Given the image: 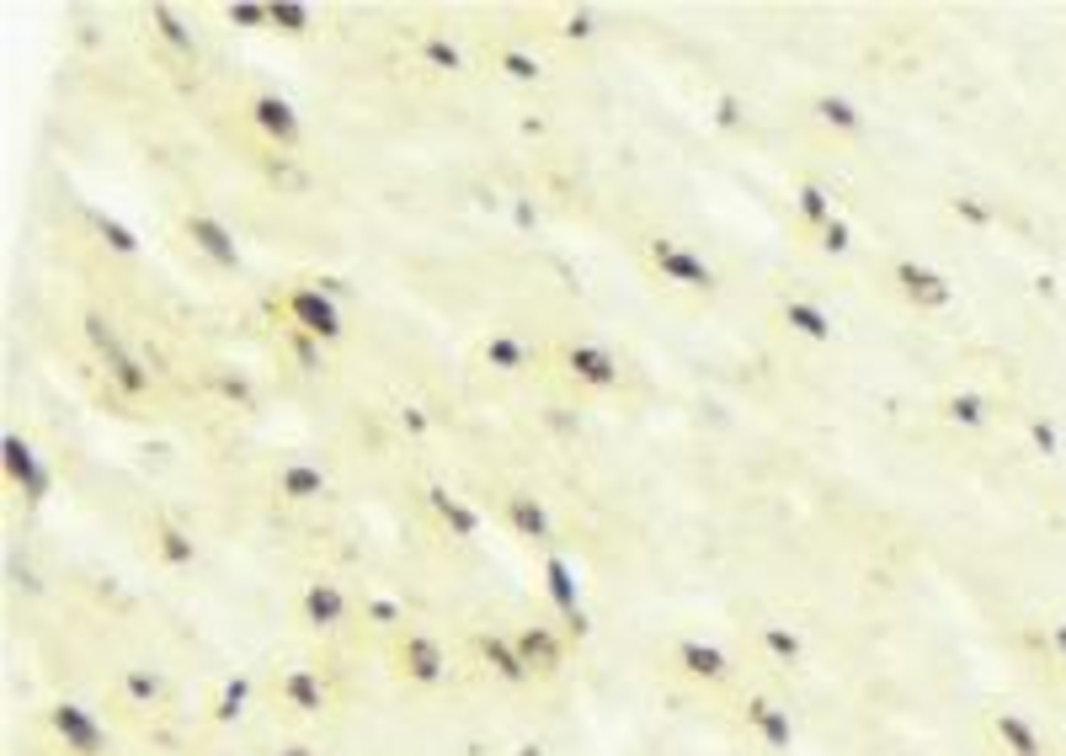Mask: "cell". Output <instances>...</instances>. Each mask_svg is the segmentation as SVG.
I'll list each match as a JSON object with an SVG mask.
<instances>
[{
    "instance_id": "27",
    "label": "cell",
    "mask_w": 1066,
    "mask_h": 756,
    "mask_svg": "<svg viewBox=\"0 0 1066 756\" xmlns=\"http://www.w3.org/2000/svg\"><path fill=\"white\" fill-rule=\"evenodd\" d=\"M683 661H688V671H699V677H720V671H726L720 656H715V650H699V645H688V650H683Z\"/></svg>"
},
{
    "instance_id": "14",
    "label": "cell",
    "mask_w": 1066,
    "mask_h": 756,
    "mask_svg": "<svg viewBox=\"0 0 1066 756\" xmlns=\"http://www.w3.org/2000/svg\"><path fill=\"white\" fill-rule=\"evenodd\" d=\"M150 28L182 54V60H198V38H192V28H187L182 17L171 11V6H150Z\"/></svg>"
},
{
    "instance_id": "4",
    "label": "cell",
    "mask_w": 1066,
    "mask_h": 756,
    "mask_svg": "<svg viewBox=\"0 0 1066 756\" xmlns=\"http://www.w3.org/2000/svg\"><path fill=\"white\" fill-rule=\"evenodd\" d=\"M283 315L294 320V331L315 336V341H336V336H341V309H336V299L320 294V288H294V294L283 299Z\"/></svg>"
},
{
    "instance_id": "24",
    "label": "cell",
    "mask_w": 1066,
    "mask_h": 756,
    "mask_svg": "<svg viewBox=\"0 0 1066 756\" xmlns=\"http://www.w3.org/2000/svg\"><path fill=\"white\" fill-rule=\"evenodd\" d=\"M816 245H822L826 256H848V245H853V230H848V219H843V213H837V219H832V224H826L822 235H816Z\"/></svg>"
},
{
    "instance_id": "18",
    "label": "cell",
    "mask_w": 1066,
    "mask_h": 756,
    "mask_svg": "<svg viewBox=\"0 0 1066 756\" xmlns=\"http://www.w3.org/2000/svg\"><path fill=\"white\" fill-rule=\"evenodd\" d=\"M998 735H1003V746L1013 756H1039V735L1024 725L1018 714H1003V720H998Z\"/></svg>"
},
{
    "instance_id": "30",
    "label": "cell",
    "mask_w": 1066,
    "mask_h": 756,
    "mask_svg": "<svg viewBox=\"0 0 1066 756\" xmlns=\"http://www.w3.org/2000/svg\"><path fill=\"white\" fill-rule=\"evenodd\" d=\"M230 22H241V28H262V22H267V6H230Z\"/></svg>"
},
{
    "instance_id": "28",
    "label": "cell",
    "mask_w": 1066,
    "mask_h": 756,
    "mask_svg": "<svg viewBox=\"0 0 1066 756\" xmlns=\"http://www.w3.org/2000/svg\"><path fill=\"white\" fill-rule=\"evenodd\" d=\"M294 358H299V368L305 373H320V341L305 331H294Z\"/></svg>"
},
{
    "instance_id": "1",
    "label": "cell",
    "mask_w": 1066,
    "mask_h": 756,
    "mask_svg": "<svg viewBox=\"0 0 1066 756\" xmlns=\"http://www.w3.org/2000/svg\"><path fill=\"white\" fill-rule=\"evenodd\" d=\"M645 262H651L656 277L672 283V288H688V294H715V288H720V273L704 262L699 251H688V245L672 241V235H656V241L645 245Z\"/></svg>"
},
{
    "instance_id": "10",
    "label": "cell",
    "mask_w": 1066,
    "mask_h": 756,
    "mask_svg": "<svg viewBox=\"0 0 1066 756\" xmlns=\"http://www.w3.org/2000/svg\"><path fill=\"white\" fill-rule=\"evenodd\" d=\"M277 496H288V501H315V496H326V475L305 464V458H294V464H283L277 469Z\"/></svg>"
},
{
    "instance_id": "16",
    "label": "cell",
    "mask_w": 1066,
    "mask_h": 756,
    "mask_svg": "<svg viewBox=\"0 0 1066 756\" xmlns=\"http://www.w3.org/2000/svg\"><path fill=\"white\" fill-rule=\"evenodd\" d=\"M992 411H998V405H992L986 394H971V390L949 394V400H944V422L949 426H986V422H992Z\"/></svg>"
},
{
    "instance_id": "29",
    "label": "cell",
    "mask_w": 1066,
    "mask_h": 756,
    "mask_svg": "<svg viewBox=\"0 0 1066 756\" xmlns=\"http://www.w3.org/2000/svg\"><path fill=\"white\" fill-rule=\"evenodd\" d=\"M160 549H166L171 560H192V544H187V533H177V528H160Z\"/></svg>"
},
{
    "instance_id": "22",
    "label": "cell",
    "mask_w": 1066,
    "mask_h": 756,
    "mask_svg": "<svg viewBox=\"0 0 1066 756\" xmlns=\"http://www.w3.org/2000/svg\"><path fill=\"white\" fill-rule=\"evenodd\" d=\"M422 60L432 64V70H448V75H454V70H464V54H458L448 38H426V43H422Z\"/></svg>"
},
{
    "instance_id": "33",
    "label": "cell",
    "mask_w": 1066,
    "mask_h": 756,
    "mask_svg": "<svg viewBox=\"0 0 1066 756\" xmlns=\"http://www.w3.org/2000/svg\"><path fill=\"white\" fill-rule=\"evenodd\" d=\"M1030 437H1035V443H1039V448H1045V454H1056V432H1051V426H1045V422H1030Z\"/></svg>"
},
{
    "instance_id": "12",
    "label": "cell",
    "mask_w": 1066,
    "mask_h": 756,
    "mask_svg": "<svg viewBox=\"0 0 1066 756\" xmlns=\"http://www.w3.org/2000/svg\"><path fill=\"white\" fill-rule=\"evenodd\" d=\"M6 475H11L17 485H28L32 496L43 490V469H38V454H32L28 437H17V432L6 437Z\"/></svg>"
},
{
    "instance_id": "17",
    "label": "cell",
    "mask_w": 1066,
    "mask_h": 756,
    "mask_svg": "<svg viewBox=\"0 0 1066 756\" xmlns=\"http://www.w3.org/2000/svg\"><path fill=\"white\" fill-rule=\"evenodd\" d=\"M426 501H432V512L443 517V528H454L458 539H475V528H481V517L469 512L458 496H448V490H426Z\"/></svg>"
},
{
    "instance_id": "19",
    "label": "cell",
    "mask_w": 1066,
    "mask_h": 756,
    "mask_svg": "<svg viewBox=\"0 0 1066 756\" xmlns=\"http://www.w3.org/2000/svg\"><path fill=\"white\" fill-rule=\"evenodd\" d=\"M309 6H294V0H273L267 6V28H277V32H288V38H299V32H309Z\"/></svg>"
},
{
    "instance_id": "8",
    "label": "cell",
    "mask_w": 1066,
    "mask_h": 756,
    "mask_svg": "<svg viewBox=\"0 0 1066 756\" xmlns=\"http://www.w3.org/2000/svg\"><path fill=\"white\" fill-rule=\"evenodd\" d=\"M811 118L822 123V128H832V134H864V113H858V102H848V96H816L811 102Z\"/></svg>"
},
{
    "instance_id": "5",
    "label": "cell",
    "mask_w": 1066,
    "mask_h": 756,
    "mask_svg": "<svg viewBox=\"0 0 1066 756\" xmlns=\"http://www.w3.org/2000/svg\"><path fill=\"white\" fill-rule=\"evenodd\" d=\"M890 283H896V294L912 304V309H949V299H954L949 277L922 267V262H896V267H890Z\"/></svg>"
},
{
    "instance_id": "11",
    "label": "cell",
    "mask_w": 1066,
    "mask_h": 756,
    "mask_svg": "<svg viewBox=\"0 0 1066 756\" xmlns=\"http://www.w3.org/2000/svg\"><path fill=\"white\" fill-rule=\"evenodd\" d=\"M794 213H800V224H805V230H816V235H822L826 224L837 219V213H832V192H826L822 182L794 187Z\"/></svg>"
},
{
    "instance_id": "3",
    "label": "cell",
    "mask_w": 1066,
    "mask_h": 756,
    "mask_svg": "<svg viewBox=\"0 0 1066 756\" xmlns=\"http://www.w3.org/2000/svg\"><path fill=\"white\" fill-rule=\"evenodd\" d=\"M245 113H251L256 134H262L267 145H277V150H299L305 123H299V113H294V102H288V96L262 92V96H251V102H245Z\"/></svg>"
},
{
    "instance_id": "21",
    "label": "cell",
    "mask_w": 1066,
    "mask_h": 756,
    "mask_svg": "<svg viewBox=\"0 0 1066 756\" xmlns=\"http://www.w3.org/2000/svg\"><path fill=\"white\" fill-rule=\"evenodd\" d=\"M96 219V230H102V241L113 245L118 256H139V235L128 230V224H118V219H107V213H92Z\"/></svg>"
},
{
    "instance_id": "23",
    "label": "cell",
    "mask_w": 1066,
    "mask_h": 756,
    "mask_svg": "<svg viewBox=\"0 0 1066 756\" xmlns=\"http://www.w3.org/2000/svg\"><path fill=\"white\" fill-rule=\"evenodd\" d=\"M81 326H86V341H92V347H96V358H113V352H123L118 331H113V326H107L102 315H86Z\"/></svg>"
},
{
    "instance_id": "31",
    "label": "cell",
    "mask_w": 1066,
    "mask_h": 756,
    "mask_svg": "<svg viewBox=\"0 0 1066 756\" xmlns=\"http://www.w3.org/2000/svg\"><path fill=\"white\" fill-rule=\"evenodd\" d=\"M592 32H598L592 28V11H577V17L566 22V38H592Z\"/></svg>"
},
{
    "instance_id": "7",
    "label": "cell",
    "mask_w": 1066,
    "mask_h": 756,
    "mask_svg": "<svg viewBox=\"0 0 1066 756\" xmlns=\"http://www.w3.org/2000/svg\"><path fill=\"white\" fill-rule=\"evenodd\" d=\"M779 315H784V326H790L794 336H805V341H832V331H837L832 315L811 299H784L779 304Z\"/></svg>"
},
{
    "instance_id": "15",
    "label": "cell",
    "mask_w": 1066,
    "mask_h": 756,
    "mask_svg": "<svg viewBox=\"0 0 1066 756\" xmlns=\"http://www.w3.org/2000/svg\"><path fill=\"white\" fill-rule=\"evenodd\" d=\"M102 363H107V379H113L123 394H150V368L139 363L128 347H123V352H113V358H102Z\"/></svg>"
},
{
    "instance_id": "13",
    "label": "cell",
    "mask_w": 1066,
    "mask_h": 756,
    "mask_svg": "<svg viewBox=\"0 0 1066 756\" xmlns=\"http://www.w3.org/2000/svg\"><path fill=\"white\" fill-rule=\"evenodd\" d=\"M507 522L518 528L523 539H549L545 501H534V496H523V490H513V496H507Z\"/></svg>"
},
{
    "instance_id": "6",
    "label": "cell",
    "mask_w": 1066,
    "mask_h": 756,
    "mask_svg": "<svg viewBox=\"0 0 1066 756\" xmlns=\"http://www.w3.org/2000/svg\"><path fill=\"white\" fill-rule=\"evenodd\" d=\"M182 235L209 256L213 267H241V245H235V235H230V224H219L213 213H187Z\"/></svg>"
},
{
    "instance_id": "25",
    "label": "cell",
    "mask_w": 1066,
    "mask_h": 756,
    "mask_svg": "<svg viewBox=\"0 0 1066 756\" xmlns=\"http://www.w3.org/2000/svg\"><path fill=\"white\" fill-rule=\"evenodd\" d=\"M309 618H320V624H331L336 613H341V597H336V586H315L309 592Z\"/></svg>"
},
{
    "instance_id": "32",
    "label": "cell",
    "mask_w": 1066,
    "mask_h": 756,
    "mask_svg": "<svg viewBox=\"0 0 1066 756\" xmlns=\"http://www.w3.org/2000/svg\"><path fill=\"white\" fill-rule=\"evenodd\" d=\"M954 213H965V219H975V224H986V219H992V209H981L975 198H954Z\"/></svg>"
},
{
    "instance_id": "20",
    "label": "cell",
    "mask_w": 1066,
    "mask_h": 756,
    "mask_svg": "<svg viewBox=\"0 0 1066 756\" xmlns=\"http://www.w3.org/2000/svg\"><path fill=\"white\" fill-rule=\"evenodd\" d=\"M496 64H502V75H513V81H539V75H545L539 54H528V49H502Z\"/></svg>"
},
{
    "instance_id": "26",
    "label": "cell",
    "mask_w": 1066,
    "mask_h": 756,
    "mask_svg": "<svg viewBox=\"0 0 1066 756\" xmlns=\"http://www.w3.org/2000/svg\"><path fill=\"white\" fill-rule=\"evenodd\" d=\"M405 666H411V677H426V682H432V677H437V650H432L426 639H416L411 656H405Z\"/></svg>"
},
{
    "instance_id": "2",
    "label": "cell",
    "mask_w": 1066,
    "mask_h": 756,
    "mask_svg": "<svg viewBox=\"0 0 1066 756\" xmlns=\"http://www.w3.org/2000/svg\"><path fill=\"white\" fill-rule=\"evenodd\" d=\"M560 368H566V379L581 384V390H619V379H624V368L613 358L609 347H598V341H571L566 352H560Z\"/></svg>"
},
{
    "instance_id": "9",
    "label": "cell",
    "mask_w": 1066,
    "mask_h": 756,
    "mask_svg": "<svg viewBox=\"0 0 1066 756\" xmlns=\"http://www.w3.org/2000/svg\"><path fill=\"white\" fill-rule=\"evenodd\" d=\"M481 358H486V368L507 373V379H518L523 368H528V347H523L513 331H490L486 341H481Z\"/></svg>"
},
{
    "instance_id": "34",
    "label": "cell",
    "mask_w": 1066,
    "mask_h": 756,
    "mask_svg": "<svg viewBox=\"0 0 1066 756\" xmlns=\"http://www.w3.org/2000/svg\"><path fill=\"white\" fill-rule=\"evenodd\" d=\"M1056 645H1062V650H1066V624H1062V629H1056Z\"/></svg>"
}]
</instances>
